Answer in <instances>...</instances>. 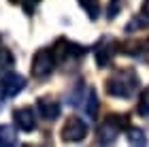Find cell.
<instances>
[{"label":"cell","instance_id":"obj_10","mask_svg":"<svg viewBox=\"0 0 149 147\" xmlns=\"http://www.w3.org/2000/svg\"><path fill=\"white\" fill-rule=\"evenodd\" d=\"M83 109H85V115L90 119H96L98 115V96L94 90H87V100L83 102Z\"/></svg>","mask_w":149,"mask_h":147},{"label":"cell","instance_id":"obj_8","mask_svg":"<svg viewBox=\"0 0 149 147\" xmlns=\"http://www.w3.org/2000/svg\"><path fill=\"white\" fill-rule=\"evenodd\" d=\"M36 111L43 119L53 122V119L60 117V102L49 98V96H43V98H38V102H36Z\"/></svg>","mask_w":149,"mask_h":147},{"label":"cell","instance_id":"obj_7","mask_svg":"<svg viewBox=\"0 0 149 147\" xmlns=\"http://www.w3.org/2000/svg\"><path fill=\"white\" fill-rule=\"evenodd\" d=\"M13 122L19 130L24 132H32L36 128V115L32 107H19V109L13 111Z\"/></svg>","mask_w":149,"mask_h":147},{"label":"cell","instance_id":"obj_9","mask_svg":"<svg viewBox=\"0 0 149 147\" xmlns=\"http://www.w3.org/2000/svg\"><path fill=\"white\" fill-rule=\"evenodd\" d=\"M19 143L17 130L9 124H0V147H13Z\"/></svg>","mask_w":149,"mask_h":147},{"label":"cell","instance_id":"obj_17","mask_svg":"<svg viewBox=\"0 0 149 147\" xmlns=\"http://www.w3.org/2000/svg\"><path fill=\"white\" fill-rule=\"evenodd\" d=\"M4 98H6V94H4V88H2V81H0V107H2V102H4Z\"/></svg>","mask_w":149,"mask_h":147},{"label":"cell","instance_id":"obj_15","mask_svg":"<svg viewBox=\"0 0 149 147\" xmlns=\"http://www.w3.org/2000/svg\"><path fill=\"white\" fill-rule=\"evenodd\" d=\"M119 0H111V9H109V17H115V13H117V9H119Z\"/></svg>","mask_w":149,"mask_h":147},{"label":"cell","instance_id":"obj_13","mask_svg":"<svg viewBox=\"0 0 149 147\" xmlns=\"http://www.w3.org/2000/svg\"><path fill=\"white\" fill-rule=\"evenodd\" d=\"M139 115L149 117V88L141 90V94H139Z\"/></svg>","mask_w":149,"mask_h":147},{"label":"cell","instance_id":"obj_3","mask_svg":"<svg viewBox=\"0 0 149 147\" xmlns=\"http://www.w3.org/2000/svg\"><path fill=\"white\" fill-rule=\"evenodd\" d=\"M117 51H119V43L115 41V38H111V36H102L96 45H94L96 64L100 66V68H107V66L113 62V58H115Z\"/></svg>","mask_w":149,"mask_h":147},{"label":"cell","instance_id":"obj_16","mask_svg":"<svg viewBox=\"0 0 149 147\" xmlns=\"http://www.w3.org/2000/svg\"><path fill=\"white\" fill-rule=\"evenodd\" d=\"M141 15H143L149 22V0H143V6H141Z\"/></svg>","mask_w":149,"mask_h":147},{"label":"cell","instance_id":"obj_12","mask_svg":"<svg viewBox=\"0 0 149 147\" xmlns=\"http://www.w3.org/2000/svg\"><path fill=\"white\" fill-rule=\"evenodd\" d=\"M126 137H128V141H130L132 145H145V143H147L143 130H141V128H134V126H128V128H126Z\"/></svg>","mask_w":149,"mask_h":147},{"label":"cell","instance_id":"obj_6","mask_svg":"<svg viewBox=\"0 0 149 147\" xmlns=\"http://www.w3.org/2000/svg\"><path fill=\"white\" fill-rule=\"evenodd\" d=\"M0 81H2V88H4V94L6 98H13L17 94H22L24 88H26V79L24 75H19V72H4V75H0Z\"/></svg>","mask_w":149,"mask_h":147},{"label":"cell","instance_id":"obj_11","mask_svg":"<svg viewBox=\"0 0 149 147\" xmlns=\"http://www.w3.org/2000/svg\"><path fill=\"white\" fill-rule=\"evenodd\" d=\"M81 9L85 11V15L90 19H98L100 17V11H102V6H100V0H79Z\"/></svg>","mask_w":149,"mask_h":147},{"label":"cell","instance_id":"obj_2","mask_svg":"<svg viewBox=\"0 0 149 147\" xmlns=\"http://www.w3.org/2000/svg\"><path fill=\"white\" fill-rule=\"evenodd\" d=\"M128 117L126 115H117V113H111L109 117H104V122L98 126V143L102 145H111L115 139L119 137L121 130L128 128Z\"/></svg>","mask_w":149,"mask_h":147},{"label":"cell","instance_id":"obj_5","mask_svg":"<svg viewBox=\"0 0 149 147\" xmlns=\"http://www.w3.org/2000/svg\"><path fill=\"white\" fill-rule=\"evenodd\" d=\"M87 137V124L81 117H68L62 126V141L64 143H79Z\"/></svg>","mask_w":149,"mask_h":147},{"label":"cell","instance_id":"obj_14","mask_svg":"<svg viewBox=\"0 0 149 147\" xmlns=\"http://www.w3.org/2000/svg\"><path fill=\"white\" fill-rule=\"evenodd\" d=\"M0 66H2V68L13 66V56H11V51L4 49V47H0Z\"/></svg>","mask_w":149,"mask_h":147},{"label":"cell","instance_id":"obj_1","mask_svg":"<svg viewBox=\"0 0 149 147\" xmlns=\"http://www.w3.org/2000/svg\"><path fill=\"white\" fill-rule=\"evenodd\" d=\"M139 88V75L134 68H121L115 70L107 79V92L115 98H132Z\"/></svg>","mask_w":149,"mask_h":147},{"label":"cell","instance_id":"obj_4","mask_svg":"<svg viewBox=\"0 0 149 147\" xmlns=\"http://www.w3.org/2000/svg\"><path fill=\"white\" fill-rule=\"evenodd\" d=\"M56 64L58 62H56V56H53V49H38L32 58V75L43 79L53 72Z\"/></svg>","mask_w":149,"mask_h":147}]
</instances>
